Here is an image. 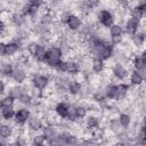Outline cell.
Segmentation results:
<instances>
[{
  "instance_id": "31",
  "label": "cell",
  "mask_w": 146,
  "mask_h": 146,
  "mask_svg": "<svg viewBox=\"0 0 146 146\" xmlns=\"http://www.w3.org/2000/svg\"><path fill=\"white\" fill-rule=\"evenodd\" d=\"M54 68H55L57 72H62V73L66 72V60L59 59V60L56 63V65L54 66Z\"/></svg>"
},
{
  "instance_id": "5",
  "label": "cell",
  "mask_w": 146,
  "mask_h": 146,
  "mask_svg": "<svg viewBox=\"0 0 146 146\" xmlns=\"http://www.w3.org/2000/svg\"><path fill=\"white\" fill-rule=\"evenodd\" d=\"M139 26H140V21L131 16L125 22V32L131 34V35H133L136 32H138Z\"/></svg>"
},
{
  "instance_id": "9",
  "label": "cell",
  "mask_w": 146,
  "mask_h": 146,
  "mask_svg": "<svg viewBox=\"0 0 146 146\" xmlns=\"http://www.w3.org/2000/svg\"><path fill=\"white\" fill-rule=\"evenodd\" d=\"M132 64H133V67L135 70L137 71H140V72H144L145 71V66H146V57H145V52L141 51V54L139 56H136L132 60Z\"/></svg>"
},
{
  "instance_id": "8",
  "label": "cell",
  "mask_w": 146,
  "mask_h": 146,
  "mask_svg": "<svg viewBox=\"0 0 146 146\" xmlns=\"http://www.w3.org/2000/svg\"><path fill=\"white\" fill-rule=\"evenodd\" d=\"M65 24L68 26V29H70V30H72V31H76V30H79V29H80V26H81L82 22H81L80 16L72 14V15H68V18H67V21H66V23H65Z\"/></svg>"
},
{
  "instance_id": "40",
  "label": "cell",
  "mask_w": 146,
  "mask_h": 146,
  "mask_svg": "<svg viewBox=\"0 0 146 146\" xmlns=\"http://www.w3.org/2000/svg\"><path fill=\"white\" fill-rule=\"evenodd\" d=\"M5 90H6V84L2 80H0V95H2L5 92Z\"/></svg>"
},
{
  "instance_id": "2",
  "label": "cell",
  "mask_w": 146,
  "mask_h": 146,
  "mask_svg": "<svg viewBox=\"0 0 146 146\" xmlns=\"http://www.w3.org/2000/svg\"><path fill=\"white\" fill-rule=\"evenodd\" d=\"M49 83V78L43 74H34L32 78V84L38 90H43Z\"/></svg>"
},
{
  "instance_id": "21",
  "label": "cell",
  "mask_w": 146,
  "mask_h": 146,
  "mask_svg": "<svg viewBox=\"0 0 146 146\" xmlns=\"http://www.w3.org/2000/svg\"><path fill=\"white\" fill-rule=\"evenodd\" d=\"M144 41H145V34L144 32H136L133 35H132V42L133 44L138 48L140 46L144 44Z\"/></svg>"
},
{
  "instance_id": "24",
  "label": "cell",
  "mask_w": 146,
  "mask_h": 146,
  "mask_svg": "<svg viewBox=\"0 0 146 146\" xmlns=\"http://www.w3.org/2000/svg\"><path fill=\"white\" fill-rule=\"evenodd\" d=\"M14 102H15V98H13L11 96H9V95L5 96L3 98L0 99V110L5 108V107H13Z\"/></svg>"
},
{
  "instance_id": "30",
  "label": "cell",
  "mask_w": 146,
  "mask_h": 146,
  "mask_svg": "<svg viewBox=\"0 0 146 146\" xmlns=\"http://www.w3.org/2000/svg\"><path fill=\"white\" fill-rule=\"evenodd\" d=\"M18 100H19V103L21 104H24V105H30L31 104V100H32V97L27 94V92H22V95L17 98Z\"/></svg>"
},
{
  "instance_id": "15",
  "label": "cell",
  "mask_w": 146,
  "mask_h": 146,
  "mask_svg": "<svg viewBox=\"0 0 146 146\" xmlns=\"http://www.w3.org/2000/svg\"><path fill=\"white\" fill-rule=\"evenodd\" d=\"M66 72L68 74H78L80 72V65L75 60H66Z\"/></svg>"
},
{
  "instance_id": "7",
  "label": "cell",
  "mask_w": 146,
  "mask_h": 146,
  "mask_svg": "<svg viewBox=\"0 0 146 146\" xmlns=\"http://www.w3.org/2000/svg\"><path fill=\"white\" fill-rule=\"evenodd\" d=\"M112 73L113 75L117 79V80H124L127 76H128V70L120 63L115 64L112 68Z\"/></svg>"
},
{
  "instance_id": "13",
  "label": "cell",
  "mask_w": 146,
  "mask_h": 146,
  "mask_svg": "<svg viewBox=\"0 0 146 146\" xmlns=\"http://www.w3.org/2000/svg\"><path fill=\"white\" fill-rule=\"evenodd\" d=\"M29 128L33 131H38L42 128V121L38 117V116H31L29 117Z\"/></svg>"
},
{
  "instance_id": "19",
  "label": "cell",
  "mask_w": 146,
  "mask_h": 146,
  "mask_svg": "<svg viewBox=\"0 0 146 146\" xmlns=\"http://www.w3.org/2000/svg\"><path fill=\"white\" fill-rule=\"evenodd\" d=\"M91 68L95 73H102L105 68L104 60H102L99 58H94V60L91 62Z\"/></svg>"
},
{
  "instance_id": "23",
  "label": "cell",
  "mask_w": 146,
  "mask_h": 146,
  "mask_svg": "<svg viewBox=\"0 0 146 146\" xmlns=\"http://www.w3.org/2000/svg\"><path fill=\"white\" fill-rule=\"evenodd\" d=\"M105 97L108 99H116V84H108L106 87Z\"/></svg>"
},
{
  "instance_id": "25",
  "label": "cell",
  "mask_w": 146,
  "mask_h": 146,
  "mask_svg": "<svg viewBox=\"0 0 146 146\" xmlns=\"http://www.w3.org/2000/svg\"><path fill=\"white\" fill-rule=\"evenodd\" d=\"M15 115V110L13 107H5L1 108V117L3 120H10Z\"/></svg>"
},
{
  "instance_id": "41",
  "label": "cell",
  "mask_w": 146,
  "mask_h": 146,
  "mask_svg": "<svg viewBox=\"0 0 146 146\" xmlns=\"http://www.w3.org/2000/svg\"><path fill=\"white\" fill-rule=\"evenodd\" d=\"M5 30H6V24H5V22L2 19H0V33L5 32Z\"/></svg>"
},
{
  "instance_id": "12",
  "label": "cell",
  "mask_w": 146,
  "mask_h": 146,
  "mask_svg": "<svg viewBox=\"0 0 146 146\" xmlns=\"http://www.w3.org/2000/svg\"><path fill=\"white\" fill-rule=\"evenodd\" d=\"M144 81V72H140V71H132L131 74H130V82L131 84L133 86H140Z\"/></svg>"
},
{
  "instance_id": "3",
  "label": "cell",
  "mask_w": 146,
  "mask_h": 146,
  "mask_svg": "<svg viewBox=\"0 0 146 146\" xmlns=\"http://www.w3.org/2000/svg\"><path fill=\"white\" fill-rule=\"evenodd\" d=\"M97 18H98V22H99L103 26H105V27H110V26L114 23V17H113V15H112L108 10H106V9L100 10V11L98 13V15H97Z\"/></svg>"
},
{
  "instance_id": "33",
  "label": "cell",
  "mask_w": 146,
  "mask_h": 146,
  "mask_svg": "<svg viewBox=\"0 0 146 146\" xmlns=\"http://www.w3.org/2000/svg\"><path fill=\"white\" fill-rule=\"evenodd\" d=\"M46 141H47V139H46L44 135H38V136L33 137L32 144H34V145H43Z\"/></svg>"
},
{
  "instance_id": "14",
  "label": "cell",
  "mask_w": 146,
  "mask_h": 146,
  "mask_svg": "<svg viewBox=\"0 0 146 146\" xmlns=\"http://www.w3.org/2000/svg\"><path fill=\"white\" fill-rule=\"evenodd\" d=\"M44 55H46V48H44L42 44L36 43L35 49H34V51H33L32 56H33V57H34L36 60L42 62V60H43V58H44Z\"/></svg>"
},
{
  "instance_id": "37",
  "label": "cell",
  "mask_w": 146,
  "mask_h": 146,
  "mask_svg": "<svg viewBox=\"0 0 146 146\" xmlns=\"http://www.w3.org/2000/svg\"><path fill=\"white\" fill-rule=\"evenodd\" d=\"M110 125H111V129H112L113 131H115V132H119V131L121 130V124H120L119 120H113V121H111Z\"/></svg>"
},
{
  "instance_id": "38",
  "label": "cell",
  "mask_w": 146,
  "mask_h": 146,
  "mask_svg": "<svg viewBox=\"0 0 146 146\" xmlns=\"http://www.w3.org/2000/svg\"><path fill=\"white\" fill-rule=\"evenodd\" d=\"M99 2H100V0H86V3H87V6H88L89 8H95V7H97V6L99 5Z\"/></svg>"
},
{
  "instance_id": "11",
  "label": "cell",
  "mask_w": 146,
  "mask_h": 146,
  "mask_svg": "<svg viewBox=\"0 0 146 146\" xmlns=\"http://www.w3.org/2000/svg\"><path fill=\"white\" fill-rule=\"evenodd\" d=\"M55 112L63 119H66L68 112H70V106L67 105V103L65 102H59L56 106H55Z\"/></svg>"
},
{
  "instance_id": "28",
  "label": "cell",
  "mask_w": 146,
  "mask_h": 146,
  "mask_svg": "<svg viewBox=\"0 0 146 146\" xmlns=\"http://www.w3.org/2000/svg\"><path fill=\"white\" fill-rule=\"evenodd\" d=\"M87 125H88V128L95 129V128H97V127L99 125V120H98L96 116L90 115V116H88V119H87Z\"/></svg>"
},
{
  "instance_id": "32",
  "label": "cell",
  "mask_w": 146,
  "mask_h": 146,
  "mask_svg": "<svg viewBox=\"0 0 146 146\" xmlns=\"http://www.w3.org/2000/svg\"><path fill=\"white\" fill-rule=\"evenodd\" d=\"M43 135L46 136V139L48 140V139H50L51 137H54L56 135V131H55V129L52 127L48 125V127H44L43 128Z\"/></svg>"
},
{
  "instance_id": "6",
  "label": "cell",
  "mask_w": 146,
  "mask_h": 146,
  "mask_svg": "<svg viewBox=\"0 0 146 146\" xmlns=\"http://www.w3.org/2000/svg\"><path fill=\"white\" fill-rule=\"evenodd\" d=\"M30 115H31L30 111H29L27 108L22 107V108L17 110V111L15 112V115H14V117H15V122L18 123V124H24V123L29 120Z\"/></svg>"
},
{
  "instance_id": "10",
  "label": "cell",
  "mask_w": 146,
  "mask_h": 146,
  "mask_svg": "<svg viewBox=\"0 0 146 146\" xmlns=\"http://www.w3.org/2000/svg\"><path fill=\"white\" fill-rule=\"evenodd\" d=\"M11 78L15 80V82L23 83L25 81V79H26V73H25V71L21 66H17V67L14 68L13 74H11Z\"/></svg>"
},
{
  "instance_id": "16",
  "label": "cell",
  "mask_w": 146,
  "mask_h": 146,
  "mask_svg": "<svg viewBox=\"0 0 146 146\" xmlns=\"http://www.w3.org/2000/svg\"><path fill=\"white\" fill-rule=\"evenodd\" d=\"M129 90V86L125 83H119L116 84V100H120L122 98L125 97V95L128 94Z\"/></svg>"
},
{
  "instance_id": "22",
  "label": "cell",
  "mask_w": 146,
  "mask_h": 146,
  "mask_svg": "<svg viewBox=\"0 0 146 146\" xmlns=\"http://www.w3.org/2000/svg\"><path fill=\"white\" fill-rule=\"evenodd\" d=\"M13 133V128L8 124H0V137L3 139H7L11 136Z\"/></svg>"
},
{
  "instance_id": "4",
  "label": "cell",
  "mask_w": 146,
  "mask_h": 146,
  "mask_svg": "<svg viewBox=\"0 0 146 146\" xmlns=\"http://www.w3.org/2000/svg\"><path fill=\"white\" fill-rule=\"evenodd\" d=\"M110 34L113 43H119L122 40V34H123V29L120 24H112L110 26Z\"/></svg>"
},
{
  "instance_id": "20",
  "label": "cell",
  "mask_w": 146,
  "mask_h": 146,
  "mask_svg": "<svg viewBox=\"0 0 146 146\" xmlns=\"http://www.w3.org/2000/svg\"><path fill=\"white\" fill-rule=\"evenodd\" d=\"M19 50V44L17 42L6 43V56H14Z\"/></svg>"
},
{
  "instance_id": "17",
  "label": "cell",
  "mask_w": 146,
  "mask_h": 146,
  "mask_svg": "<svg viewBox=\"0 0 146 146\" xmlns=\"http://www.w3.org/2000/svg\"><path fill=\"white\" fill-rule=\"evenodd\" d=\"M67 90L72 95H79L82 90V84L79 81H71V82H68Z\"/></svg>"
},
{
  "instance_id": "27",
  "label": "cell",
  "mask_w": 146,
  "mask_h": 146,
  "mask_svg": "<svg viewBox=\"0 0 146 146\" xmlns=\"http://www.w3.org/2000/svg\"><path fill=\"white\" fill-rule=\"evenodd\" d=\"M73 110H74V113H75V115H76L78 119H83L87 115V107L83 106V105L75 106Z\"/></svg>"
},
{
  "instance_id": "26",
  "label": "cell",
  "mask_w": 146,
  "mask_h": 146,
  "mask_svg": "<svg viewBox=\"0 0 146 146\" xmlns=\"http://www.w3.org/2000/svg\"><path fill=\"white\" fill-rule=\"evenodd\" d=\"M119 122H120V124H121L122 128H128L130 125V123H131V117H130L129 114L122 113L119 116Z\"/></svg>"
},
{
  "instance_id": "1",
  "label": "cell",
  "mask_w": 146,
  "mask_h": 146,
  "mask_svg": "<svg viewBox=\"0 0 146 146\" xmlns=\"http://www.w3.org/2000/svg\"><path fill=\"white\" fill-rule=\"evenodd\" d=\"M62 56H63V50L62 48L59 47H50L49 49L46 50V55H44V58H43V63L50 67H54L56 65V63L62 59Z\"/></svg>"
},
{
  "instance_id": "29",
  "label": "cell",
  "mask_w": 146,
  "mask_h": 146,
  "mask_svg": "<svg viewBox=\"0 0 146 146\" xmlns=\"http://www.w3.org/2000/svg\"><path fill=\"white\" fill-rule=\"evenodd\" d=\"M22 92H23V89L21 88V87H18V86H16V87H13V88H10V90H9V92H8V95L9 96H11L13 98H18L21 95H22Z\"/></svg>"
},
{
  "instance_id": "36",
  "label": "cell",
  "mask_w": 146,
  "mask_h": 146,
  "mask_svg": "<svg viewBox=\"0 0 146 146\" xmlns=\"http://www.w3.org/2000/svg\"><path fill=\"white\" fill-rule=\"evenodd\" d=\"M78 143L79 141H78V138L75 136H72V135H68L67 133V136L65 138V144H67V145H74V144H78Z\"/></svg>"
},
{
  "instance_id": "35",
  "label": "cell",
  "mask_w": 146,
  "mask_h": 146,
  "mask_svg": "<svg viewBox=\"0 0 146 146\" xmlns=\"http://www.w3.org/2000/svg\"><path fill=\"white\" fill-rule=\"evenodd\" d=\"M27 5H30L35 9H39L43 5V0H27Z\"/></svg>"
},
{
  "instance_id": "18",
  "label": "cell",
  "mask_w": 146,
  "mask_h": 146,
  "mask_svg": "<svg viewBox=\"0 0 146 146\" xmlns=\"http://www.w3.org/2000/svg\"><path fill=\"white\" fill-rule=\"evenodd\" d=\"M13 71H14V66L10 63H1V65H0L1 75L6 76V78H11Z\"/></svg>"
},
{
  "instance_id": "34",
  "label": "cell",
  "mask_w": 146,
  "mask_h": 146,
  "mask_svg": "<svg viewBox=\"0 0 146 146\" xmlns=\"http://www.w3.org/2000/svg\"><path fill=\"white\" fill-rule=\"evenodd\" d=\"M11 21H13V23H14L15 25L19 26V25H22V23L24 22V16H23V15H19V14H15V15H13Z\"/></svg>"
},
{
  "instance_id": "39",
  "label": "cell",
  "mask_w": 146,
  "mask_h": 146,
  "mask_svg": "<svg viewBox=\"0 0 146 146\" xmlns=\"http://www.w3.org/2000/svg\"><path fill=\"white\" fill-rule=\"evenodd\" d=\"M0 56H6V43L0 41Z\"/></svg>"
}]
</instances>
